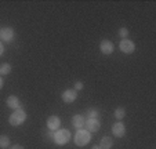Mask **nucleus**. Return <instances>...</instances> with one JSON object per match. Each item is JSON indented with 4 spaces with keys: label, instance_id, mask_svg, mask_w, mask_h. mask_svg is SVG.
<instances>
[{
    "label": "nucleus",
    "instance_id": "3",
    "mask_svg": "<svg viewBox=\"0 0 156 149\" xmlns=\"http://www.w3.org/2000/svg\"><path fill=\"white\" fill-rule=\"evenodd\" d=\"M27 112L24 111V109H17V111H14L11 115H10V117H9V123L11 124L12 127H18V126H21L22 123L27 120Z\"/></svg>",
    "mask_w": 156,
    "mask_h": 149
},
{
    "label": "nucleus",
    "instance_id": "11",
    "mask_svg": "<svg viewBox=\"0 0 156 149\" xmlns=\"http://www.w3.org/2000/svg\"><path fill=\"white\" fill-rule=\"evenodd\" d=\"M6 105L9 106V108H11V109H14V111H17V109L21 108L20 98H18L17 95H10L9 98L6 99Z\"/></svg>",
    "mask_w": 156,
    "mask_h": 149
},
{
    "label": "nucleus",
    "instance_id": "16",
    "mask_svg": "<svg viewBox=\"0 0 156 149\" xmlns=\"http://www.w3.org/2000/svg\"><path fill=\"white\" fill-rule=\"evenodd\" d=\"M113 116H115L116 119L120 122V120L123 119L124 116H126V111H124L123 108H116V109H115V113H113Z\"/></svg>",
    "mask_w": 156,
    "mask_h": 149
},
{
    "label": "nucleus",
    "instance_id": "12",
    "mask_svg": "<svg viewBox=\"0 0 156 149\" xmlns=\"http://www.w3.org/2000/svg\"><path fill=\"white\" fill-rule=\"evenodd\" d=\"M84 117L82 116V115H75L73 117H72V126L75 127V129H77V130H80V129H83L84 127Z\"/></svg>",
    "mask_w": 156,
    "mask_h": 149
},
{
    "label": "nucleus",
    "instance_id": "2",
    "mask_svg": "<svg viewBox=\"0 0 156 149\" xmlns=\"http://www.w3.org/2000/svg\"><path fill=\"white\" fill-rule=\"evenodd\" d=\"M71 140V131L66 129H58L57 131H54V138L53 141L58 146H64L69 142Z\"/></svg>",
    "mask_w": 156,
    "mask_h": 149
},
{
    "label": "nucleus",
    "instance_id": "21",
    "mask_svg": "<svg viewBox=\"0 0 156 149\" xmlns=\"http://www.w3.org/2000/svg\"><path fill=\"white\" fill-rule=\"evenodd\" d=\"M9 149H25V148L22 145H12L11 148H9Z\"/></svg>",
    "mask_w": 156,
    "mask_h": 149
},
{
    "label": "nucleus",
    "instance_id": "20",
    "mask_svg": "<svg viewBox=\"0 0 156 149\" xmlns=\"http://www.w3.org/2000/svg\"><path fill=\"white\" fill-rule=\"evenodd\" d=\"M3 54H4V46H3V43L0 41V57L3 55Z\"/></svg>",
    "mask_w": 156,
    "mask_h": 149
},
{
    "label": "nucleus",
    "instance_id": "19",
    "mask_svg": "<svg viewBox=\"0 0 156 149\" xmlns=\"http://www.w3.org/2000/svg\"><path fill=\"white\" fill-rule=\"evenodd\" d=\"M83 87H84V86H83V82H76V83H75V88H73V90L80 91Z\"/></svg>",
    "mask_w": 156,
    "mask_h": 149
},
{
    "label": "nucleus",
    "instance_id": "15",
    "mask_svg": "<svg viewBox=\"0 0 156 149\" xmlns=\"http://www.w3.org/2000/svg\"><path fill=\"white\" fill-rule=\"evenodd\" d=\"M0 148L2 149L10 148V138L7 135H0Z\"/></svg>",
    "mask_w": 156,
    "mask_h": 149
},
{
    "label": "nucleus",
    "instance_id": "24",
    "mask_svg": "<svg viewBox=\"0 0 156 149\" xmlns=\"http://www.w3.org/2000/svg\"><path fill=\"white\" fill-rule=\"evenodd\" d=\"M91 149H100V146H97V145H94V146H91Z\"/></svg>",
    "mask_w": 156,
    "mask_h": 149
},
{
    "label": "nucleus",
    "instance_id": "5",
    "mask_svg": "<svg viewBox=\"0 0 156 149\" xmlns=\"http://www.w3.org/2000/svg\"><path fill=\"white\" fill-rule=\"evenodd\" d=\"M0 37H2V40H3V41H6V43L12 41V40H14V37H15L14 29H12L11 27L2 28V30H0Z\"/></svg>",
    "mask_w": 156,
    "mask_h": 149
},
{
    "label": "nucleus",
    "instance_id": "17",
    "mask_svg": "<svg viewBox=\"0 0 156 149\" xmlns=\"http://www.w3.org/2000/svg\"><path fill=\"white\" fill-rule=\"evenodd\" d=\"M87 115H88V119H97L100 113H98L97 109H88Z\"/></svg>",
    "mask_w": 156,
    "mask_h": 149
},
{
    "label": "nucleus",
    "instance_id": "6",
    "mask_svg": "<svg viewBox=\"0 0 156 149\" xmlns=\"http://www.w3.org/2000/svg\"><path fill=\"white\" fill-rule=\"evenodd\" d=\"M61 98L65 104H72V102H75L77 98V91L73 90V88H68V90H65L64 93L61 94Z\"/></svg>",
    "mask_w": 156,
    "mask_h": 149
},
{
    "label": "nucleus",
    "instance_id": "7",
    "mask_svg": "<svg viewBox=\"0 0 156 149\" xmlns=\"http://www.w3.org/2000/svg\"><path fill=\"white\" fill-rule=\"evenodd\" d=\"M100 50H101V53H102V54H105V55H109V54L113 53L115 46H113V43L111 40H108V39H104V40L100 43Z\"/></svg>",
    "mask_w": 156,
    "mask_h": 149
},
{
    "label": "nucleus",
    "instance_id": "22",
    "mask_svg": "<svg viewBox=\"0 0 156 149\" xmlns=\"http://www.w3.org/2000/svg\"><path fill=\"white\" fill-rule=\"evenodd\" d=\"M47 137H48V140H53V138H54V131H50V133H48Z\"/></svg>",
    "mask_w": 156,
    "mask_h": 149
},
{
    "label": "nucleus",
    "instance_id": "1",
    "mask_svg": "<svg viewBox=\"0 0 156 149\" xmlns=\"http://www.w3.org/2000/svg\"><path fill=\"white\" fill-rule=\"evenodd\" d=\"M90 140H91V133L87 131L86 129L77 130L76 134H75V137H73L75 145L79 146V148H83V146H86L88 142H90Z\"/></svg>",
    "mask_w": 156,
    "mask_h": 149
},
{
    "label": "nucleus",
    "instance_id": "8",
    "mask_svg": "<svg viewBox=\"0 0 156 149\" xmlns=\"http://www.w3.org/2000/svg\"><path fill=\"white\" fill-rule=\"evenodd\" d=\"M112 134L116 138H123L126 134V126L122 122H116L112 126Z\"/></svg>",
    "mask_w": 156,
    "mask_h": 149
},
{
    "label": "nucleus",
    "instance_id": "23",
    "mask_svg": "<svg viewBox=\"0 0 156 149\" xmlns=\"http://www.w3.org/2000/svg\"><path fill=\"white\" fill-rule=\"evenodd\" d=\"M3 86H4V82H3V77L0 76V90L3 88Z\"/></svg>",
    "mask_w": 156,
    "mask_h": 149
},
{
    "label": "nucleus",
    "instance_id": "10",
    "mask_svg": "<svg viewBox=\"0 0 156 149\" xmlns=\"http://www.w3.org/2000/svg\"><path fill=\"white\" fill-rule=\"evenodd\" d=\"M61 126V120H59L58 116H50L47 120V129L50 131H57Z\"/></svg>",
    "mask_w": 156,
    "mask_h": 149
},
{
    "label": "nucleus",
    "instance_id": "14",
    "mask_svg": "<svg viewBox=\"0 0 156 149\" xmlns=\"http://www.w3.org/2000/svg\"><path fill=\"white\" fill-rule=\"evenodd\" d=\"M11 72V65L9 62H4V64L0 65V76H6Z\"/></svg>",
    "mask_w": 156,
    "mask_h": 149
},
{
    "label": "nucleus",
    "instance_id": "18",
    "mask_svg": "<svg viewBox=\"0 0 156 149\" xmlns=\"http://www.w3.org/2000/svg\"><path fill=\"white\" fill-rule=\"evenodd\" d=\"M119 36L122 37V40H123V39H127V36H129V29L124 27L120 28V29H119Z\"/></svg>",
    "mask_w": 156,
    "mask_h": 149
},
{
    "label": "nucleus",
    "instance_id": "13",
    "mask_svg": "<svg viewBox=\"0 0 156 149\" xmlns=\"http://www.w3.org/2000/svg\"><path fill=\"white\" fill-rule=\"evenodd\" d=\"M112 146H113V140L111 137H104L101 140L100 149H112Z\"/></svg>",
    "mask_w": 156,
    "mask_h": 149
},
{
    "label": "nucleus",
    "instance_id": "9",
    "mask_svg": "<svg viewBox=\"0 0 156 149\" xmlns=\"http://www.w3.org/2000/svg\"><path fill=\"white\" fill-rule=\"evenodd\" d=\"M84 127H86V130L90 133H97L101 127V123L98 119H87L84 122Z\"/></svg>",
    "mask_w": 156,
    "mask_h": 149
},
{
    "label": "nucleus",
    "instance_id": "4",
    "mask_svg": "<svg viewBox=\"0 0 156 149\" xmlns=\"http://www.w3.org/2000/svg\"><path fill=\"white\" fill-rule=\"evenodd\" d=\"M119 48H120L122 53H124V54H131L136 51V44H134L133 40H130V39H123V40L120 41V44H119Z\"/></svg>",
    "mask_w": 156,
    "mask_h": 149
}]
</instances>
